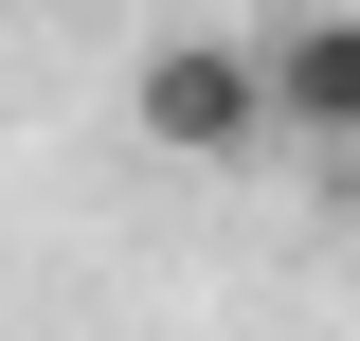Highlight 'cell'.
Segmentation results:
<instances>
[{"label":"cell","mask_w":360,"mask_h":341,"mask_svg":"<svg viewBox=\"0 0 360 341\" xmlns=\"http://www.w3.org/2000/svg\"><path fill=\"white\" fill-rule=\"evenodd\" d=\"M252 72H270V126H288V144L360 162V0H307V18H270V36H252Z\"/></svg>","instance_id":"cell-2"},{"label":"cell","mask_w":360,"mask_h":341,"mask_svg":"<svg viewBox=\"0 0 360 341\" xmlns=\"http://www.w3.org/2000/svg\"><path fill=\"white\" fill-rule=\"evenodd\" d=\"M127 144H162V162H252V144H270L252 36H162V54L127 72Z\"/></svg>","instance_id":"cell-1"}]
</instances>
